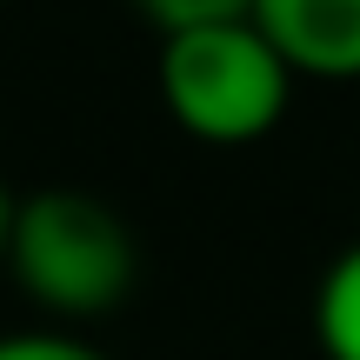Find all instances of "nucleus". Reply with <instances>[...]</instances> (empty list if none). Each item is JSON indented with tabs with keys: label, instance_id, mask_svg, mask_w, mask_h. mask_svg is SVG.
Returning <instances> with one entry per match:
<instances>
[{
	"label": "nucleus",
	"instance_id": "nucleus-1",
	"mask_svg": "<svg viewBox=\"0 0 360 360\" xmlns=\"http://www.w3.org/2000/svg\"><path fill=\"white\" fill-rule=\"evenodd\" d=\"M0 267L20 281V294L67 321H101L134 294L141 247L134 227L87 187H34L13 193V227Z\"/></svg>",
	"mask_w": 360,
	"mask_h": 360
},
{
	"label": "nucleus",
	"instance_id": "nucleus-2",
	"mask_svg": "<svg viewBox=\"0 0 360 360\" xmlns=\"http://www.w3.org/2000/svg\"><path fill=\"white\" fill-rule=\"evenodd\" d=\"M294 74L254 20L187 27L160 40V101L174 127L207 147H254L281 127Z\"/></svg>",
	"mask_w": 360,
	"mask_h": 360
},
{
	"label": "nucleus",
	"instance_id": "nucleus-7",
	"mask_svg": "<svg viewBox=\"0 0 360 360\" xmlns=\"http://www.w3.org/2000/svg\"><path fill=\"white\" fill-rule=\"evenodd\" d=\"M7 227H13V193H7V180H0V260H7Z\"/></svg>",
	"mask_w": 360,
	"mask_h": 360
},
{
	"label": "nucleus",
	"instance_id": "nucleus-3",
	"mask_svg": "<svg viewBox=\"0 0 360 360\" xmlns=\"http://www.w3.org/2000/svg\"><path fill=\"white\" fill-rule=\"evenodd\" d=\"M254 27L307 80H360V0H254Z\"/></svg>",
	"mask_w": 360,
	"mask_h": 360
},
{
	"label": "nucleus",
	"instance_id": "nucleus-6",
	"mask_svg": "<svg viewBox=\"0 0 360 360\" xmlns=\"http://www.w3.org/2000/svg\"><path fill=\"white\" fill-rule=\"evenodd\" d=\"M0 360H107L74 334H0Z\"/></svg>",
	"mask_w": 360,
	"mask_h": 360
},
{
	"label": "nucleus",
	"instance_id": "nucleus-5",
	"mask_svg": "<svg viewBox=\"0 0 360 360\" xmlns=\"http://www.w3.org/2000/svg\"><path fill=\"white\" fill-rule=\"evenodd\" d=\"M147 20L167 34H187V27H227V20H254V0H134Z\"/></svg>",
	"mask_w": 360,
	"mask_h": 360
},
{
	"label": "nucleus",
	"instance_id": "nucleus-4",
	"mask_svg": "<svg viewBox=\"0 0 360 360\" xmlns=\"http://www.w3.org/2000/svg\"><path fill=\"white\" fill-rule=\"evenodd\" d=\"M314 340L327 360H360V240L327 267L314 294Z\"/></svg>",
	"mask_w": 360,
	"mask_h": 360
}]
</instances>
